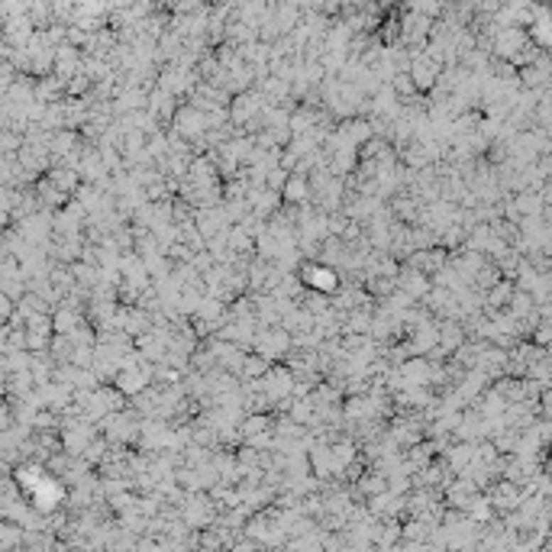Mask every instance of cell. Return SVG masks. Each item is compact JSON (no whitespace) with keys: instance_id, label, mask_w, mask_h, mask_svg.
<instances>
[{"instance_id":"6da1fadb","label":"cell","mask_w":552,"mask_h":552,"mask_svg":"<svg viewBox=\"0 0 552 552\" xmlns=\"http://www.w3.org/2000/svg\"><path fill=\"white\" fill-rule=\"evenodd\" d=\"M307 191H310V181H307L301 171L298 175H288L281 184V200H288V204H304Z\"/></svg>"},{"instance_id":"7a4b0ae2","label":"cell","mask_w":552,"mask_h":552,"mask_svg":"<svg viewBox=\"0 0 552 552\" xmlns=\"http://www.w3.org/2000/svg\"><path fill=\"white\" fill-rule=\"evenodd\" d=\"M269 426H271V420L265 417V413H249L246 420H242V439H249V436H259V433H269Z\"/></svg>"}]
</instances>
